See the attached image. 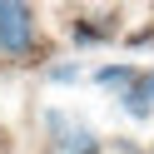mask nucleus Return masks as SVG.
Wrapping results in <instances>:
<instances>
[{
  "label": "nucleus",
  "instance_id": "f257e3e1",
  "mask_svg": "<svg viewBox=\"0 0 154 154\" xmlns=\"http://www.w3.org/2000/svg\"><path fill=\"white\" fill-rule=\"evenodd\" d=\"M35 45V15L25 0H0V50L5 55H25Z\"/></svg>",
  "mask_w": 154,
  "mask_h": 154
},
{
  "label": "nucleus",
  "instance_id": "7ed1b4c3",
  "mask_svg": "<svg viewBox=\"0 0 154 154\" xmlns=\"http://www.w3.org/2000/svg\"><path fill=\"white\" fill-rule=\"evenodd\" d=\"M139 80V75L129 70V65H104L100 70V85H114V90H124V85H134Z\"/></svg>",
  "mask_w": 154,
  "mask_h": 154
},
{
  "label": "nucleus",
  "instance_id": "f03ea898",
  "mask_svg": "<svg viewBox=\"0 0 154 154\" xmlns=\"http://www.w3.org/2000/svg\"><path fill=\"white\" fill-rule=\"evenodd\" d=\"M119 100H124V109H129L134 119H149V114H154V75H144V80L124 85Z\"/></svg>",
  "mask_w": 154,
  "mask_h": 154
},
{
  "label": "nucleus",
  "instance_id": "20e7f679",
  "mask_svg": "<svg viewBox=\"0 0 154 154\" xmlns=\"http://www.w3.org/2000/svg\"><path fill=\"white\" fill-rule=\"evenodd\" d=\"M50 80H60V85H65V80H80V65H60V70H55Z\"/></svg>",
  "mask_w": 154,
  "mask_h": 154
}]
</instances>
